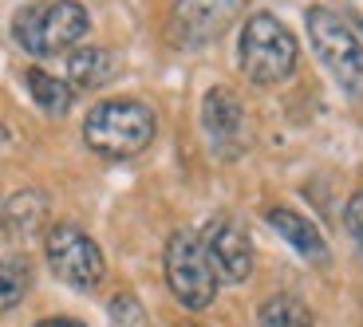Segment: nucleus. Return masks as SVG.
I'll use <instances>...</instances> for the list:
<instances>
[{
    "mask_svg": "<svg viewBox=\"0 0 363 327\" xmlns=\"http://www.w3.org/2000/svg\"><path fill=\"white\" fill-rule=\"evenodd\" d=\"M158 134L155 110L138 99H103L87 110L83 118V142L99 158L123 162V158H138L150 150Z\"/></svg>",
    "mask_w": 363,
    "mask_h": 327,
    "instance_id": "f257e3e1",
    "label": "nucleus"
},
{
    "mask_svg": "<svg viewBox=\"0 0 363 327\" xmlns=\"http://www.w3.org/2000/svg\"><path fill=\"white\" fill-rule=\"evenodd\" d=\"M91 16L79 0H36V4H24L12 20V36L24 47L28 55H64L75 52L79 40L87 36Z\"/></svg>",
    "mask_w": 363,
    "mask_h": 327,
    "instance_id": "f03ea898",
    "label": "nucleus"
},
{
    "mask_svg": "<svg viewBox=\"0 0 363 327\" xmlns=\"http://www.w3.org/2000/svg\"><path fill=\"white\" fill-rule=\"evenodd\" d=\"M237 55H241V71H245L249 83H257V87H277V83H284L296 71L300 47H296V36L272 12H257L241 28Z\"/></svg>",
    "mask_w": 363,
    "mask_h": 327,
    "instance_id": "7ed1b4c3",
    "label": "nucleus"
},
{
    "mask_svg": "<svg viewBox=\"0 0 363 327\" xmlns=\"http://www.w3.org/2000/svg\"><path fill=\"white\" fill-rule=\"evenodd\" d=\"M308 24V40L316 47L320 64L328 67V75L344 87V95L363 99V40L340 12L332 8H308L304 16Z\"/></svg>",
    "mask_w": 363,
    "mask_h": 327,
    "instance_id": "20e7f679",
    "label": "nucleus"
},
{
    "mask_svg": "<svg viewBox=\"0 0 363 327\" xmlns=\"http://www.w3.org/2000/svg\"><path fill=\"white\" fill-rule=\"evenodd\" d=\"M162 268H166V284H170L174 300L186 311H206L209 304L218 300V276L209 268V256L194 229H178L166 241Z\"/></svg>",
    "mask_w": 363,
    "mask_h": 327,
    "instance_id": "39448f33",
    "label": "nucleus"
},
{
    "mask_svg": "<svg viewBox=\"0 0 363 327\" xmlns=\"http://www.w3.org/2000/svg\"><path fill=\"white\" fill-rule=\"evenodd\" d=\"M44 256H48V268H52L55 280L75 288V292H95L103 284V276H107L103 248L79 225H52L48 229Z\"/></svg>",
    "mask_w": 363,
    "mask_h": 327,
    "instance_id": "423d86ee",
    "label": "nucleus"
},
{
    "mask_svg": "<svg viewBox=\"0 0 363 327\" xmlns=\"http://www.w3.org/2000/svg\"><path fill=\"white\" fill-rule=\"evenodd\" d=\"M245 12V0H174L166 36L178 47H206L233 28Z\"/></svg>",
    "mask_w": 363,
    "mask_h": 327,
    "instance_id": "0eeeda50",
    "label": "nucleus"
},
{
    "mask_svg": "<svg viewBox=\"0 0 363 327\" xmlns=\"http://www.w3.org/2000/svg\"><path fill=\"white\" fill-rule=\"evenodd\" d=\"M201 248L209 256V268L218 276V284H245L253 276V245L241 221L233 217H209L201 225Z\"/></svg>",
    "mask_w": 363,
    "mask_h": 327,
    "instance_id": "6e6552de",
    "label": "nucleus"
},
{
    "mask_svg": "<svg viewBox=\"0 0 363 327\" xmlns=\"http://www.w3.org/2000/svg\"><path fill=\"white\" fill-rule=\"evenodd\" d=\"M201 127H206L213 150L225 158L241 154V138H245V107L229 87H209L201 99Z\"/></svg>",
    "mask_w": 363,
    "mask_h": 327,
    "instance_id": "1a4fd4ad",
    "label": "nucleus"
},
{
    "mask_svg": "<svg viewBox=\"0 0 363 327\" xmlns=\"http://www.w3.org/2000/svg\"><path fill=\"white\" fill-rule=\"evenodd\" d=\"M48 217H52V201L44 190H20L4 201V236H12L16 245H28L44 236Z\"/></svg>",
    "mask_w": 363,
    "mask_h": 327,
    "instance_id": "9d476101",
    "label": "nucleus"
},
{
    "mask_svg": "<svg viewBox=\"0 0 363 327\" xmlns=\"http://www.w3.org/2000/svg\"><path fill=\"white\" fill-rule=\"evenodd\" d=\"M264 217H269V225L284 236V245H292V253H300L308 264H328V241H324V233H320V229L312 225L304 213L277 205V210H269Z\"/></svg>",
    "mask_w": 363,
    "mask_h": 327,
    "instance_id": "9b49d317",
    "label": "nucleus"
},
{
    "mask_svg": "<svg viewBox=\"0 0 363 327\" xmlns=\"http://www.w3.org/2000/svg\"><path fill=\"white\" fill-rule=\"evenodd\" d=\"M64 71H67V83H72L75 91H95V87H107L123 71V64H118V55L107 52V47H75V52H67Z\"/></svg>",
    "mask_w": 363,
    "mask_h": 327,
    "instance_id": "f8f14e48",
    "label": "nucleus"
},
{
    "mask_svg": "<svg viewBox=\"0 0 363 327\" xmlns=\"http://www.w3.org/2000/svg\"><path fill=\"white\" fill-rule=\"evenodd\" d=\"M24 83H28V95H32V103H36L44 115L64 118L67 110H72L75 87H72L67 79H60V75L44 71V67H28V71H24Z\"/></svg>",
    "mask_w": 363,
    "mask_h": 327,
    "instance_id": "ddd939ff",
    "label": "nucleus"
},
{
    "mask_svg": "<svg viewBox=\"0 0 363 327\" xmlns=\"http://www.w3.org/2000/svg\"><path fill=\"white\" fill-rule=\"evenodd\" d=\"M32 288V260L24 253H4L0 256V316L16 311Z\"/></svg>",
    "mask_w": 363,
    "mask_h": 327,
    "instance_id": "4468645a",
    "label": "nucleus"
},
{
    "mask_svg": "<svg viewBox=\"0 0 363 327\" xmlns=\"http://www.w3.org/2000/svg\"><path fill=\"white\" fill-rule=\"evenodd\" d=\"M257 327H312V308L300 296H269L257 308Z\"/></svg>",
    "mask_w": 363,
    "mask_h": 327,
    "instance_id": "2eb2a0df",
    "label": "nucleus"
},
{
    "mask_svg": "<svg viewBox=\"0 0 363 327\" xmlns=\"http://www.w3.org/2000/svg\"><path fill=\"white\" fill-rule=\"evenodd\" d=\"M107 316H111V327H146V311L138 304V296H130V292L111 296Z\"/></svg>",
    "mask_w": 363,
    "mask_h": 327,
    "instance_id": "dca6fc26",
    "label": "nucleus"
},
{
    "mask_svg": "<svg viewBox=\"0 0 363 327\" xmlns=\"http://www.w3.org/2000/svg\"><path fill=\"white\" fill-rule=\"evenodd\" d=\"M344 229H347V236H352L355 253L363 256V190L347 197V205H344Z\"/></svg>",
    "mask_w": 363,
    "mask_h": 327,
    "instance_id": "f3484780",
    "label": "nucleus"
},
{
    "mask_svg": "<svg viewBox=\"0 0 363 327\" xmlns=\"http://www.w3.org/2000/svg\"><path fill=\"white\" fill-rule=\"evenodd\" d=\"M36 327H83L79 319H67V316H52V319H40Z\"/></svg>",
    "mask_w": 363,
    "mask_h": 327,
    "instance_id": "a211bd4d",
    "label": "nucleus"
},
{
    "mask_svg": "<svg viewBox=\"0 0 363 327\" xmlns=\"http://www.w3.org/2000/svg\"><path fill=\"white\" fill-rule=\"evenodd\" d=\"M0 233H4V201H0Z\"/></svg>",
    "mask_w": 363,
    "mask_h": 327,
    "instance_id": "6ab92c4d",
    "label": "nucleus"
}]
</instances>
